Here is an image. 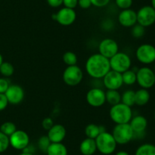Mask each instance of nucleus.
Returning <instances> with one entry per match:
<instances>
[{
  "instance_id": "obj_1",
  "label": "nucleus",
  "mask_w": 155,
  "mask_h": 155,
  "mask_svg": "<svg viewBox=\"0 0 155 155\" xmlns=\"http://www.w3.org/2000/svg\"><path fill=\"white\" fill-rule=\"evenodd\" d=\"M86 71L93 78H103L110 70L109 59L100 53H95L88 58L86 62Z\"/></svg>"
},
{
  "instance_id": "obj_2",
  "label": "nucleus",
  "mask_w": 155,
  "mask_h": 155,
  "mask_svg": "<svg viewBox=\"0 0 155 155\" xmlns=\"http://www.w3.org/2000/svg\"><path fill=\"white\" fill-rule=\"evenodd\" d=\"M110 118L115 124L129 123L133 118V111L130 106L119 103L111 106L109 111Z\"/></svg>"
},
{
  "instance_id": "obj_3",
  "label": "nucleus",
  "mask_w": 155,
  "mask_h": 155,
  "mask_svg": "<svg viewBox=\"0 0 155 155\" xmlns=\"http://www.w3.org/2000/svg\"><path fill=\"white\" fill-rule=\"evenodd\" d=\"M97 150L104 155H110L116 150L117 144L111 133L107 131L99 134L95 138Z\"/></svg>"
},
{
  "instance_id": "obj_4",
  "label": "nucleus",
  "mask_w": 155,
  "mask_h": 155,
  "mask_svg": "<svg viewBox=\"0 0 155 155\" xmlns=\"http://www.w3.org/2000/svg\"><path fill=\"white\" fill-rule=\"evenodd\" d=\"M112 135L117 144H127L133 140L135 134L130 123L116 124L112 131Z\"/></svg>"
},
{
  "instance_id": "obj_5",
  "label": "nucleus",
  "mask_w": 155,
  "mask_h": 155,
  "mask_svg": "<svg viewBox=\"0 0 155 155\" xmlns=\"http://www.w3.org/2000/svg\"><path fill=\"white\" fill-rule=\"evenodd\" d=\"M109 62L110 69L121 74L130 69L132 65V60L130 56L124 52H118L110 59H109Z\"/></svg>"
},
{
  "instance_id": "obj_6",
  "label": "nucleus",
  "mask_w": 155,
  "mask_h": 155,
  "mask_svg": "<svg viewBox=\"0 0 155 155\" xmlns=\"http://www.w3.org/2000/svg\"><path fill=\"white\" fill-rule=\"evenodd\" d=\"M136 82L144 89H150L155 84L154 71L148 66H144L136 71Z\"/></svg>"
},
{
  "instance_id": "obj_7",
  "label": "nucleus",
  "mask_w": 155,
  "mask_h": 155,
  "mask_svg": "<svg viewBox=\"0 0 155 155\" xmlns=\"http://www.w3.org/2000/svg\"><path fill=\"white\" fill-rule=\"evenodd\" d=\"M63 81L68 86H77L83 78V72L78 65H70L63 72Z\"/></svg>"
},
{
  "instance_id": "obj_8",
  "label": "nucleus",
  "mask_w": 155,
  "mask_h": 155,
  "mask_svg": "<svg viewBox=\"0 0 155 155\" xmlns=\"http://www.w3.org/2000/svg\"><path fill=\"white\" fill-rule=\"evenodd\" d=\"M136 59L144 65H150L155 62V46L149 43L139 46L136 51Z\"/></svg>"
},
{
  "instance_id": "obj_9",
  "label": "nucleus",
  "mask_w": 155,
  "mask_h": 155,
  "mask_svg": "<svg viewBox=\"0 0 155 155\" xmlns=\"http://www.w3.org/2000/svg\"><path fill=\"white\" fill-rule=\"evenodd\" d=\"M137 24L145 27H150L155 23V9L151 5H145L137 12Z\"/></svg>"
},
{
  "instance_id": "obj_10",
  "label": "nucleus",
  "mask_w": 155,
  "mask_h": 155,
  "mask_svg": "<svg viewBox=\"0 0 155 155\" xmlns=\"http://www.w3.org/2000/svg\"><path fill=\"white\" fill-rule=\"evenodd\" d=\"M51 18L61 25L70 26L74 24L76 21L77 13L74 9L64 7L61 9L57 13L53 14Z\"/></svg>"
},
{
  "instance_id": "obj_11",
  "label": "nucleus",
  "mask_w": 155,
  "mask_h": 155,
  "mask_svg": "<svg viewBox=\"0 0 155 155\" xmlns=\"http://www.w3.org/2000/svg\"><path fill=\"white\" fill-rule=\"evenodd\" d=\"M10 145L13 148L19 150H24L30 144L29 135L23 130L17 129L11 136H9Z\"/></svg>"
},
{
  "instance_id": "obj_12",
  "label": "nucleus",
  "mask_w": 155,
  "mask_h": 155,
  "mask_svg": "<svg viewBox=\"0 0 155 155\" xmlns=\"http://www.w3.org/2000/svg\"><path fill=\"white\" fill-rule=\"evenodd\" d=\"M119 52V46L113 39L106 38L102 40L98 45V53L107 59H110Z\"/></svg>"
},
{
  "instance_id": "obj_13",
  "label": "nucleus",
  "mask_w": 155,
  "mask_h": 155,
  "mask_svg": "<svg viewBox=\"0 0 155 155\" xmlns=\"http://www.w3.org/2000/svg\"><path fill=\"white\" fill-rule=\"evenodd\" d=\"M103 84L107 90H118L124 84L122 74L110 69L103 78Z\"/></svg>"
},
{
  "instance_id": "obj_14",
  "label": "nucleus",
  "mask_w": 155,
  "mask_h": 155,
  "mask_svg": "<svg viewBox=\"0 0 155 155\" xmlns=\"http://www.w3.org/2000/svg\"><path fill=\"white\" fill-rule=\"evenodd\" d=\"M86 99L91 106L100 107L106 103L105 92L100 88H92L86 94Z\"/></svg>"
},
{
  "instance_id": "obj_15",
  "label": "nucleus",
  "mask_w": 155,
  "mask_h": 155,
  "mask_svg": "<svg viewBox=\"0 0 155 155\" xmlns=\"http://www.w3.org/2000/svg\"><path fill=\"white\" fill-rule=\"evenodd\" d=\"M8 103L17 105L21 103L24 98V91L20 85H9L8 88L5 93Z\"/></svg>"
},
{
  "instance_id": "obj_16",
  "label": "nucleus",
  "mask_w": 155,
  "mask_h": 155,
  "mask_svg": "<svg viewBox=\"0 0 155 155\" xmlns=\"http://www.w3.org/2000/svg\"><path fill=\"white\" fill-rule=\"evenodd\" d=\"M118 21L125 27H132L137 24L136 12L131 9H124L120 12L118 15Z\"/></svg>"
},
{
  "instance_id": "obj_17",
  "label": "nucleus",
  "mask_w": 155,
  "mask_h": 155,
  "mask_svg": "<svg viewBox=\"0 0 155 155\" xmlns=\"http://www.w3.org/2000/svg\"><path fill=\"white\" fill-rule=\"evenodd\" d=\"M66 135V129L61 124H54L47 133V136L51 143H61Z\"/></svg>"
},
{
  "instance_id": "obj_18",
  "label": "nucleus",
  "mask_w": 155,
  "mask_h": 155,
  "mask_svg": "<svg viewBox=\"0 0 155 155\" xmlns=\"http://www.w3.org/2000/svg\"><path fill=\"white\" fill-rule=\"evenodd\" d=\"M129 123L134 132L135 135L144 133L148 127V120L142 115H138L133 117Z\"/></svg>"
},
{
  "instance_id": "obj_19",
  "label": "nucleus",
  "mask_w": 155,
  "mask_h": 155,
  "mask_svg": "<svg viewBox=\"0 0 155 155\" xmlns=\"http://www.w3.org/2000/svg\"><path fill=\"white\" fill-rule=\"evenodd\" d=\"M80 150L83 155H93L97 150L95 140L89 138H85L80 143Z\"/></svg>"
},
{
  "instance_id": "obj_20",
  "label": "nucleus",
  "mask_w": 155,
  "mask_h": 155,
  "mask_svg": "<svg viewBox=\"0 0 155 155\" xmlns=\"http://www.w3.org/2000/svg\"><path fill=\"white\" fill-rule=\"evenodd\" d=\"M151 95L148 90L140 88L135 91V104L138 106H145L149 102Z\"/></svg>"
},
{
  "instance_id": "obj_21",
  "label": "nucleus",
  "mask_w": 155,
  "mask_h": 155,
  "mask_svg": "<svg viewBox=\"0 0 155 155\" xmlns=\"http://www.w3.org/2000/svg\"><path fill=\"white\" fill-rule=\"evenodd\" d=\"M105 129L102 126H98L94 123H91L86 126L85 129V134L86 137L92 139H95L99 135L100 133L105 132Z\"/></svg>"
},
{
  "instance_id": "obj_22",
  "label": "nucleus",
  "mask_w": 155,
  "mask_h": 155,
  "mask_svg": "<svg viewBox=\"0 0 155 155\" xmlns=\"http://www.w3.org/2000/svg\"><path fill=\"white\" fill-rule=\"evenodd\" d=\"M45 153L47 155H68V149L62 142L51 143Z\"/></svg>"
},
{
  "instance_id": "obj_23",
  "label": "nucleus",
  "mask_w": 155,
  "mask_h": 155,
  "mask_svg": "<svg viewBox=\"0 0 155 155\" xmlns=\"http://www.w3.org/2000/svg\"><path fill=\"white\" fill-rule=\"evenodd\" d=\"M106 102L111 106L121 102V94L118 90H107L105 92Z\"/></svg>"
},
{
  "instance_id": "obj_24",
  "label": "nucleus",
  "mask_w": 155,
  "mask_h": 155,
  "mask_svg": "<svg viewBox=\"0 0 155 155\" xmlns=\"http://www.w3.org/2000/svg\"><path fill=\"white\" fill-rule=\"evenodd\" d=\"M135 155H155V145L150 143L142 144L136 149Z\"/></svg>"
},
{
  "instance_id": "obj_25",
  "label": "nucleus",
  "mask_w": 155,
  "mask_h": 155,
  "mask_svg": "<svg viewBox=\"0 0 155 155\" xmlns=\"http://www.w3.org/2000/svg\"><path fill=\"white\" fill-rule=\"evenodd\" d=\"M123 83L126 85H133L136 83V71L129 69L122 73Z\"/></svg>"
},
{
  "instance_id": "obj_26",
  "label": "nucleus",
  "mask_w": 155,
  "mask_h": 155,
  "mask_svg": "<svg viewBox=\"0 0 155 155\" xmlns=\"http://www.w3.org/2000/svg\"><path fill=\"white\" fill-rule=\"evenodd\" d=\"M121 103L130 107L135 105V91L128 90L124 92L121 94Z\"/></svg>"
},
{
  "instance_id": "obj_27",
  "label": "nucleus",
  "mask_w": 155,
  "mask_h": 155,
  "mask_svg": "<svg viewBox=\"0 0 155 155\" xmlns=\"http://www.w3.org/2000/svg\"><path fill=\"white\" fill-rule=\"evenodd\" d=\"M15 72L13 65L8 62H3L0 65V73L4 77H11Z\"/></svg>"
},
{
  "instance_id": "obj_28",
  "label": "nucleus",
  "mask_w": 155,
  "mask_h": 155,
  "mask_svg": "<svg viewBox=\"0 0 155 155\" xmlns=\"http://www.w3.org/2000/svg\"><path fill=\"white\" fill-rule=\"evenodd\" d=\"M17 130V127L15 123L12 122H5L2 123L0 126V132L4 133L8 136H11L15 131Z\"/></svg>"
},
{
  "instance_id": "obj_29",
  "label": "nucleus",
  "mask_w": 155,
  "mask_h": 155,
  "mask_svg": "<svg viewBox=\"0 0 155 155\" xmlns=\"http://www.w3.org/2000/svg\"><path fill=\"white\" fill-rule=\"evenodd\" d=\"M64 62L68 66L70 65H75L77 63V56L74 52L68 51L64 53L63 57H62Z\"/></svg>"
},
{
  "instance_id": "obj_30",
  "label": "nucleus",
  "mask_w": 155,
  "mask_h": 155,
  "mask_svg": "<svg viewBox=\"0 0 155 155\" xmlns=\"http://www.w3.org/2000/svg\"><path fill=\"white\" fill-rule=\"evenodd\" d=\"M131 33L135 38L142 37L145 33V27L139 24H135L133 27H132Z\"/></svg>"
},
{
  "instance_id": "obj_31",
  "label": "nucleus",
  "mask_w": 155,
  "mask_h": 155,
  "mask_svg": "<svg viewBox=\"0 0 155 155\" xmlns=\"http://www.w3.org/2000/svg\"><path fill=\"white\" fill-rule=\"evenodd\" d=\"M10 145L9 137L0 132V153H3L8 148Z\"/></svg>"
},
{
  "instance_id": "obj_32",
  "label": "nucleus",
  "mask_w": 155,
  "mask_h": 155,
  "mask_svg": "<svg viewBox=\"0 0 155 155\" xmlns=\"http://www.w3.org/2000/svg\"><path fill=\"white\" fill-rule=\"evenodd\" d=\"M51 141L48 139V136L47 135H43V136L40 137L38 141V146H39V149H40L42 151H43L44 153H46V150L48 149V147H49V145L51 144Z\"/></svg>"
},
{
  "instance_id": "obj_33",
  "label": "nucleus",
  "mask_w": 155,
  "mask_h": 155,
  "mask_svg": "<svg viewBox=\"0 0 155 155\" xmlns=\"http://www.w3.org/2000/svg\"><path fill=\"white\" fill-rule=\"evenodd\" d=\"M133 2V0H115L117 6L122 10L130 9Z\"/></svg>"
},
{
  "instance_id": "obj_34",
  "label": "nucleus",
  "mask_w": 155,
  "mask_h": 155,
  "mask_svg": "<svg viewBox=\"0 0 155 155\" xmlns=\"http://www.w3.org/2000/svg\"><path fill=\"white\" fill-rule=\"evenodd\" d=\"M54 125V122L51 117H45L42 122V126L45 130L48 131Z\"/></svg>"
},
{
  "instance_id": "obj_35",
  "label": "nucleus",
  "mask_w": 155,
  "mask_h": 155,
  "mask_svg": "<svg viewBox=\"0 0 155 155\" xmlns=\"http://www.w3.org/2000/svg\"><path fill=\"white\" fill-rule=\"evenodd\" d=\"M9 85L10 84L5 78H0V94H5Z\"/></svg>"
},
{
  "instance_id": "obj_36",
  "label": "nucleus",
  "mask_w": 155,
  "mask_h": 155,
  "mask_svg": "<svg viewBox=\"0 0 155 155\" xmlns=\"http://www.w3.org/2000/svg\"><path fill=\"white\" fill-rule=\"evenodd\" d=\"M90 1L92 3V5L98 8L104 7L110 2V0H90Z\"/></svg>"
},
{
  "instance_id": "obj_37",
  "label": "nucleus",
  "mask_w": 155,
  "mask_h": 155,
  "mask_svg": "<svg viewBox=\"0 0 155 155\" xmlns=\"http://www.w3.org/2000/svg\"><path fill=\"white\" fill-rule=\"evenodd\" d=\"M63 5L64 7L74 9L78 5V0H63Z\"/></svg>"
},
{
  "instance_id": "obj_38",
  "label": "nucleus",
  "mask_w": 155,
  "mask_h": 155,
  "mask_svg": "<svg viewBox=\"0 0 155 155\" xmlns=\"http://www.w3.org/2000/svg\"><path fill=\"white\" fill-rule=\"evenodd\" d=\"M8 101L5 94H0V111H2L7 107Z\"/></svg>"
},
{
  "instance_id": "obj_39",
  "label": "nucleus",
  "mask_w": 155,
  "mask_h": 155,
  "mask_svg": "<svg viewBox=\"0 0 155 155\" xmlns=\"http://www.w3.org/2000/svg\"><path fill=\"white\" fill-rule=\"evenodd\" d=\"M78 5L83 9H87L92 6L90 0H78Z\"/></svg>"
},
{
  "instance_id": "obj_40",
  "label": "nucleus",
  "mask_w": 155,
  "mask_h": 155,
  "mask_svg": "<svg viewBox=\"0 0 155 155\" xmlns=\"http://www.w3.org/2000/svg\"><path fill=\"white\" fill-rule=\"evenodd\" d=\"M46 1L48 5L52 8L60 7L61 5H63V0H46Z\"/></svg>"
},
{
  "instance_id": "obj_41",
  "label": "nucleus",
  "mask_w": 155,
  "mask_h": 155,
  "mask_svg": "<svg viewBox=\"0 0 155 155\" xmlns=\"http://www.w3.org/2000/svg\"><path fill=\"white\" fill-rule=\"evenodd\" d=\"M115 155H130V153L128 152L125 151V150H120L117 153H116Z\"/></svg>"
},
{
  "instance_id": "obj_42",
  "label": "nucleus",
  "mask_w": 155,
  "mask_h": 155,
  "mask_svg": "<svg viewBox=\"0 0 155 155\" xmlns=\"http://www.w3.org/2000/svg\"><path fill=\"white\" fill-rule=\"evenodd\" d=\"M19 155H33V153H30V152H26V151H23L22 153H20Z\"/></svg>"
},
{
  "instance_id": "obj_43",
  "label": "nucleus",
  "mask_w": 155,
  "mask_h": 155,
  "mask_svg": "<svg viewBox=\"0 0 155 155\" xmlns=\"http://www.w3.org/2000/svg\"><path fill=\"white\" fill-rule=\"evenodd\" d=\"M151 6L155 9V0H151Z\"/></svg>"
},
{
  "instance_id": "obj_44",
  "label": "nucleus",
  "mask_w": 155,
  "mask_h": 155,
  "mask_svg": "<svg viewBox=\"0 0 155 155\" xmlns=\"http://www.w3.org/2000/svg\"><path fill=\"white\" fill-rule=\"evenodd\" d=\"M2 62H3V57H2V56L1 53H0V65H2Z\"/></svg>"
},
{
  "instance_id": "obj_45",
  "label": "nucleus",
  "mask_w": 155,
  "mask_h": 155,
  "mask_svg": "<svg viewBox=\"0 0 155 155\" xmlns=\"http://www.w3.org/2000/svg\"><path fill=\"white\" fill-rule=\"evenodd\" d=\"M154 120H155V112H154Z\"/></svg>"
},
{
  "instance_id": "obj_46",
  "label": "nucleus",
  "mask_w": 155,
  "mask_h": 155,
  "mask_svg": "<svg viewBox=\"0 0 155 155\" xmlns=\"http://www.w3.org/2000/svg\"><path fill=\"white\" fill-rule=\"evenodd\" d=\"M154 76H155V71H154Z\"/></svg>"
},
{
  "instance_id": "obj_47",
  "label": "nucleus",
  "mask_w": 155,
  "mask_h": 155,
  "mask_svg": "<svg viewBox=\"0 0 155 155\" xmlns=\"http://www.w3.org/2000/svg\"></svg>"
}]
</instances>
